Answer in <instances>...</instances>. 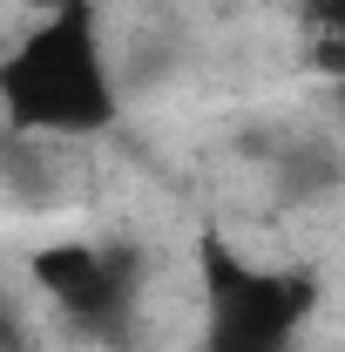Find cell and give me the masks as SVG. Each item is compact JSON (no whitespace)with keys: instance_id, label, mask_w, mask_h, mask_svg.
Returning <instances> with one entry per match:
<instances>
[{"instance_id":"cell-1","label":"cell","mask_w":345,"mask_h":352,"mask_svg":"<svg viewBox=\"0 0 345 352\" xmlns=\"http://www.w3.org/2000/svg\"><path fill=\"white\" fill-rule=\"evenodd\" d=\"M115 75L95 34V7L34 14L27 34L0 54V122L14 135H95L115 122Z\"/></svg>"},{"instance_id":"cell-2","label":"cell","mask_w":345,"mask_h":352,"mask_svg":"<svg viewBox=\"0 0 345 352\" xmlns=\"http://www.w3.org/2000/svg\"><path fill=\"white\" fill-rule=\"evenodd\" d=\"M203 352H285L298 318L311 311V278L304 271H258L237 264L223 244H203Z\"/></svg>"},{"instance_id":"cell-3","label":"cell","mask_w":345,"mask_h":352,"mask_svg":"<svg viewBox=\"0 0 345 352\" xmlns=\"http://www.w3.org/2000/svg\"><path fill=\"white\" fill-rule=\"evenodd\" d=\"M27 278H34V292H41L61 318L95 325V332H115V325L129 318V305H135L129 258H122V251H102V244H82V237L41 244L34 264H27Z\"/></svg>"},{"instance_id":"cell-4","label":"cell","mask_w":345,"mask_h":352,"mask_svg":"<svg viewBox=\"0 0 345 352\" xmlns=\"http://www.w3.org/2000/svg\"><path fill=\"white\" fill-rule=\"evenodd\" d=\"M304 21H311V61L332 75V82H345V0H304Z\"/></svg>"},{"instance_id":"cell-5","label":"cell","mask_w":345,"mask_h":352,"mask_svg":"<svg viewBox=\"0 0 345 352\" xmlns=\"http://www.w3.org/2000/svg\"><path fill=\"white\" fill-rule=\"evenodd\" d=\"M0 352H21V325H14V311L0 305Z\"/></svg>"},{"instance_id":"cell-6","label":"cell","mask_w":345,"mask_h":352,"mask_svg":"<svg viewBox=\"0 0 345 352\" xmlns=\"http://www.w3.org/2000/svg\"><path fill=\"white\" fill-rule=\"evenodd\" d=\"M0 14H7V0H0Z\"/></svg>"},{"instance_id":"cell-7","label":"cell","mask_w":345,"mask_h":352,"mask_svg":"<svg viewBox=\"0 0 345 352\" xmlns=\"http://www.w3.org/2000/svg\"><path fill=\"white\" fill-rule=\"evenodd\" d=\"M339 95H345V82H339Z\"/></svg>"}]
</instances>
